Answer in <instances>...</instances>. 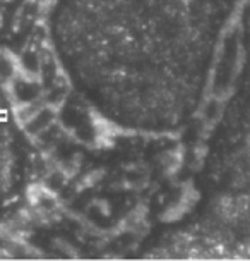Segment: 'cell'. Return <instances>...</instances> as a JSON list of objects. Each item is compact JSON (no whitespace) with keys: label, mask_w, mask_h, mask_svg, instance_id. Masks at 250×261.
Returning a JSON list of instances; mask_svg holds the SVG:
<instances>
[{"label":"cell","mask_w":250,"mask_h":261,"mask_svg":"<svg viewBox=\"0 0 250 261\" xmlns=\"http://www.w3.org/2000/svg\"><path fill=\"white\" fill-rule=\"evenodd\" d=\"M21 65H22V69H24L26 72H29V74H35V72H38L40 71V59H38V55H36L35 52H26L24 55H22V59H21Z\"/></svg>","instance_id":"3957f363"},{"label":"cell","mask_w":250,"mask_h":261,"mask_svg":"<svg viewBox=\"0 0 250 261\" xmlns=\"http://www.w3.org/2000/svg\"><path fill=\"white\" fill-rule=\"evenodd\" d=\"M0 119H6V112H0Z\"/></svg>","instance_id":"52a82bcc"},{"label":"cell","mask_w":250,"mask_h":261,"mask_svg":"<svg viewBox=\"0 0 250 261\" xmlns=\"http://www.w3.org/2000/svg\"><path fill=\"white\" fill-rule=\"evenodd\" d=\"M216 103H211L209 107H207L206 109V114H207V117H212V115H214V112H216Z\"/></svg>","instance_id":"8992f818"},{"label":"cell","mask_w":250,"mask_h":261,"mask_svg":"<svg viewBox=\"0 0 250 261\" xmlns=\"http://www.w3.org/2000/svg\"><path fill=\"white\" fill-rule=\"evenodd\" d=\"M52 122H53V112L50 109H43V110H36L33 117L27 119L24 122V127L29 134L38 136L41 130H45L48 125H52Z\"/></svg>","instance_id":"6da1fadb"},{"label":"cell","mask_w":250,"mask_h":261,"mask_svg":"<svg viewBox=\"0 0 250 261\" xmlns=\"http://www.w3.org/2000/svg\"><path fill=\"white\" fill-rule=\"evenodd\" d=\"M14 71H16V65L12 64V60L7 55H0V76L11 77Z\"/></svg>","instance_id":"5b68a950"},{"label":"cell","mask_w":250,"mask_h":261,"mask_svg":"<svg viewBox=\"0 0 250 261\" xmlns=\"http://www.w3.org/2000/svg\"><path fill=\"white\" fill-rule=\"evenodd\" d=\"M40 95V88L36 83H31L27 79H19L16 83V96L22 103H31Z\"/></svg>","instance_id":"7a4b0ae2"},{"label":"cell","mask_w":250,"mask_h":261,"mask_svg":"<svg viewBox=\"0 0 250 261\" xmlns=\"http://www.w3.org/2000/svg\"><path fill=\"white\" fill-rule=\"evenodd\" d=\"M64 184H66V177H64L62 172H53V174H50L48 180H46V188H48L50 191L62 189Z\"/></svg>","instance_id":"277c9868"}]
</instances>
